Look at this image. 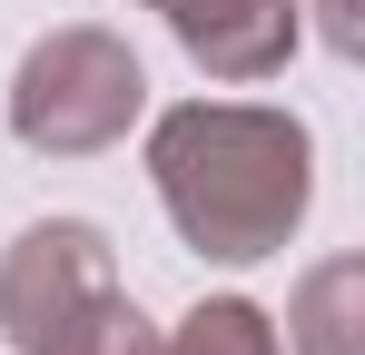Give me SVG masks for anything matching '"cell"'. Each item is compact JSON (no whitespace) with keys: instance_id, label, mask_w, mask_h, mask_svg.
Masks as SVG:
<instances>
[{"instance_id":"8992f818","label":"cell","mask_w":365,"mask_h":355,"mask_svg":"<svg viewBox=\"0 0 365 355\" xmlns=\"http://www.w3.org/2000/svg\"><path fill=\"white\" fill-rule=\"evenodd\" d=\"M287 355H365V257H326L287 306Z\"/></svg>"},{"instance_id":"277c9868","label":"cell","mask_w":365,"mask_h":355,"mask_svg":"<svg viewBox=\"0 0 365 355\" xmlns=\"http://www.w3.org/2000/svg\"><path fill=\"white\" fill-rule=\"evenodd\" d=\"M168 30H178V50L207 69V79H277L287 50H297V0H168Z\"/></svg>"},{"instance_id":"5b68a950","label":"cell","mask_w":365,"mask_h":355,"mask_svg":"<svg viewBox=\"0 0 365 355\" xmlns=\"http://www.w3.org/2000/svg\"><path fill=\"white\" fill-rule=\"evenodd\" d=\"M109 355H287V336H277V316H267L257 296H197L178 326L128 316Z\"/></svg>"},{"instance_id":"7a4b0ae2","label":"cell","mask_w":365,"mask_h":355,"mask_svg":"<svg viewBox=\"0 0 365 355\" xmlns=\"http://www.w3.org/2000/svg\"><path fill=\"white\" fill-rule=\"evenodd\" d=\"M128 316L119 257L89 217H40L0 247V336L20 355H109Z\"/></svg>"},{"instance_id":"3957f363","label":"cell","mask_w":365,"mask_h":355,"mask_svg":"<svg viewBox=\"0 0 365 355\" xmlns=\"http://www.w3.org/2000/svg\"><path fill=\"white\" fill-rule=\"evenodd\" d=\"M138 109H148V69L99 20H69L50 40H30L10 69V138L30 158H99L128 138Z\"/></svg>"},{"instance_id":"ba28073f","label":"cell","mask_w":365,"mask_h":355,"mask_svg":"<svg viewBox=\"0 0 365 355\" xmlns=\"http://www.w3.org/2000/svg\"><path fill=\"white\" fill-rule=\"evenodd\" d=\"M148 10H168V0H148Z\"/></svg>"},{"instance_id":"6da1fadb","label":"cell","mask_w":365,"mask_h":355,"mask_svg":"<svg viewBox=\"0 0 365 355\" xmlns=\"http://www.w3.org/2000/svg\"><path fill=\"white\" fill-rule=\"evenodd\" d=\"M148 178L168 227L217 257V267H257L306 227L316 197V138L297 109H257V99H187L148 128Z\"/></svg>"},{"instance_id":"52a82bcc","label":"cell","mask_w":365,"mask_h":355,"mask_svg":"<svg viewBox=\"0 0 365 355\" xmlns=\"http://www.w3.org/2000/svg\"><path fill=\"white\" fill-rule=\"evenodd\" d=\"M316 30H326V50H336V59L365 50V10H356V0H316Z\"/></svg>"}]
</instances>
